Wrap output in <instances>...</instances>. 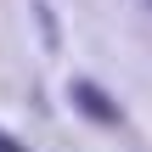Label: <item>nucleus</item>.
<instances>
[{"mask_svg":"<svg viewBox=\"0 0 152 152\" xmlns=\"http://www.w3.org/2000/svg\"><path fill=\"white\" fill-rule=\"evenodd\" d=\"M68 102L79 107V118H90V124H107V130L124 118V113H118V102H113V96H107L96 79H73V85H68Z\"/></svg>","mask_w":152,"mask_h":152,"instance_id":"nucleus-1","label":"nucleus"}]
</instances>
